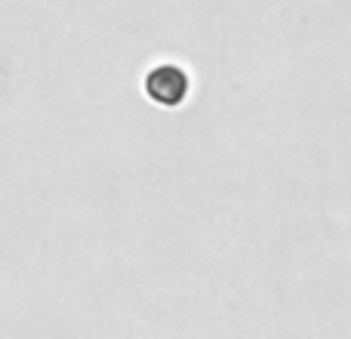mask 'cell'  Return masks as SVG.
<instances>
[{"instance_id": "1", "label": "cell", "mask_w": 351, "mask_h": 339, "mask_svg": "<svg viewBox=\"0 0 351 339\" xmlns=\"http://www.w3.org/2000/svg\"><path fill=\"white\" fill-rule=\"evenodd\" d=\"M148 93L160 105H179L188 96V74L179 68H154L148 74Z\"/></svg>"}]
</instances>
